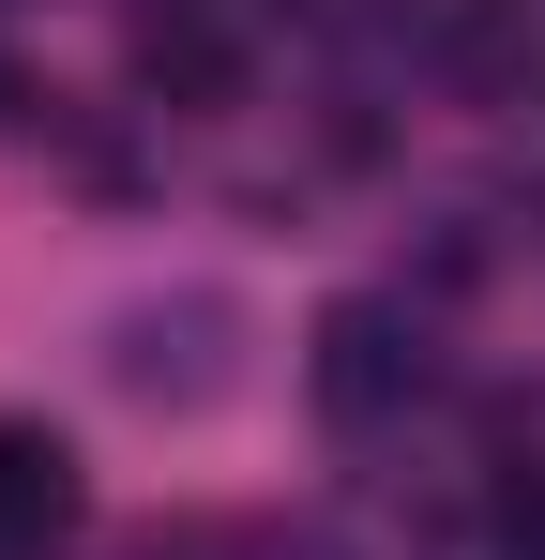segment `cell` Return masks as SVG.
Listing matches in <instances>:
<instances>
[{
	"mask_svg": "<svg viewBox=\"0 0 545 560\" xmlns=\"http://www.w3.org/2000/svg\"><path fill=\"white\" fill-rule=\"evenodd\" d=\"M106 378L137 394V409H228L243 394V303L228 288H167V303H121V334H106Z\"/></svg>",
	"mask_w": 545,
	"mask_h": 560,
	"instance_id": "6da1fadb",
	"label": "cell"
},
{
	"mask_svg": "<svg viewBox=\"0 0 545 560\" xmlns=\"http://www.w3.org/2000/svg\"><path fill=\"white\" fill-rule=\"evenodd\" d=\"M303 378H318V424L379 440V424L425 394V318H409V303H334V318H318V364H303Z\"/></svg>",
	"mask_w": 545,
	"mask_h": 560,
	"instance_id": "7a4b0ae2",
	"label": "cell"
},
{
	"mask_svg": "<svg viewBox=\"0 0 545 560\" xmlns=\"http://www.w3.org/2000/svg\"><path fill=\"white\" fill-rule=\"evenodd\" d=\"M137 77L167 106H243V31L197 15V0H152V15H137Z\"/></svg>",
	"mask_w": 545,
	"mask_h": 560,
	"instance_id": "3957f363",
	"label": "cell"
},
{
	"mask_svg": "<svg viewBox=\"0 0 545 560\" xmlns=\"http://www.w3.org/2000/svg\"><path fill=\"white\" fill-rule=\"evenodd\" d=\"M77 530V455L46 424H0V560H46Z\"/></svg>",
	"mask_w": 545,
	"mask_h": 560,
	"instance_id": "277c9868",
	"label": "cell"
},
{
	"mask_svg": "<svg viewBox=\"0 0 545 560\" xmlns=\"http://www.w3.org/2000/svg\"><path fill=\"white\" fill-rule=\"evenodd\" d=\"M485 530H500V560H545V469H500V500H485Z\"/></svg>",
	"mask_w": 545,
	"mask_h": 560,
	"instance_id": "5b68a950",
	"label": "cell"
},
{
	"mask_svg": "<svg viewBox=\"0 0 545 560\" xmlns=\"http://www.w3.org/2000/svg\"><path fill=\"white\" fill-rule=\"evenodd\" d=\"M0 121H31V77H15V61H0Z\"/></svg>",
	"mask_w": 545,
	"mask_h": 560,
	"instance_id": "8992f818",
	"label": "cell"
}]
</instances>
